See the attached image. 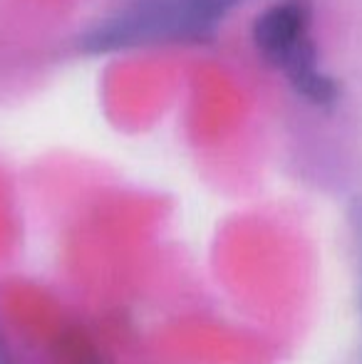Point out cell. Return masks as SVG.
Here are the masks:
<instances>
[{
  "label": "cell",
  "mask_w": 362,
  "mask_h": 364,
  "mask_svg": "<svg viewBox=\"0 0 362 364\" xmlns=\"http://www.w3.org/2000/svg\"><path fill=\"white\" fill-rule=\"evenodd\" d=\"M0 364H13V360H10L8 355H5V350L0 347Z\"/></svg>",
  "instance_id": "4"
},
{
  "label": "cell",
  "mask_w": 362,
  "mask_h": 364,
  "mask_svg": "<svg viewBox=\"0 0 362 364\" xmlns=\"http://www.w3.org/2000/svg\"><path fill=\"white\" fill-rule=\"evenodd\" d=\"M73 364H100L95 355H92L90 350H85V347H78V355H75Z\"/></svg>",
  "instance_id": "3"
},
{
  "label": "cell",
  "mask_w": 362,
  "mask_h": 364,
  "mask_svg": "<svg viewBox=\"0 0 362 364\" xmlns=\"http://www.w3.org/2000/svg\"><path fill=\"white\" fill-rule=\"evenodd\" d=\"M243 0H132L85 35L92 53L183 43L211 35Z\"/></svg>",
  "instance_id": "1"
},
{
  "label": "cell",
  "mask_w": 362,
  "mask_h": 364,
  "mask_svg": "<svg viewBox=\"0 0 362 364\" xmlns=\"http://www.w3.org/2000/svg\"><path fill=\"white\" fill-rule=\"evenodd\" d=\"M253 45L271 68L280 70L293 90L313 105H333L338 85L320 70L310 35V0H280L253 23Z\"/></svg>",
  "instance_id": "2"
}]
</instances>
